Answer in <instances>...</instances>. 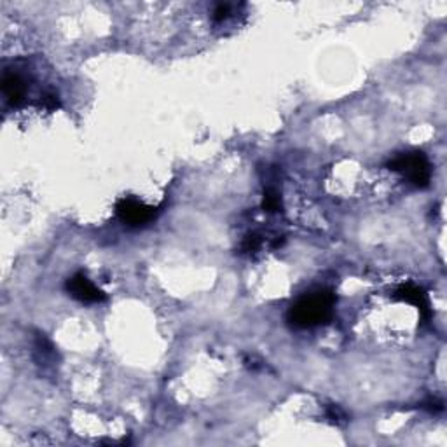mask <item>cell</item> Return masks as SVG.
Listing matches in <instances>:
<instances>
[{"mask_svg": "<svg viewBox=\"0 0 447 447\" xmlns=\"http://www.w3.org/2000/svg\"><path fill=\"white\" fill-rule=\"evenodd\" d=\"M335 293L328 288H318L304 293L288 311V321L295 328H313L328 323L334 316Z\"/></svg>", "mask_w": 447, "mask_h": 447, "instance_id": "6da1fadb", "label": "cell"}, {"mask_svg": "<svg viewBox=\"0 0 447 447\" xmlns=\"http://www.w3.org/2000/svg\"><path fill=\"white\" fill-rule=\"evenodd\" d=\"M388 168L404 175L416 187H428L430 180H432V166H430L428 157L423 152L400 154L388 163Z\"/></svg>", "mask_w": 447, "mask_h": 447, "instance_id": "7a4b0ae2", "label": "cell"}, {"mask_svg": "<svg viewBox=\"0 0 447 447\" xmlns=\"http://www.w3.org/2000/svg\"><path fill=\"white\" fill-rule=\"evenodd\" d=\"M115 213L121 219V222L128 224V226H143V224H149L150 220L156 219V208L154 206L145 205L142 201H136L131 198H122L119 199L117 205H115Z\"/></svg>", "mask_w": 447, "mask_h": 447, "instance_id": "3957f363", "label": "cell"}, {"mask_svg": "<svg viewBox=\"0 0 447 447\" xmlns=\"http://www.w3.org/2000/svg\"><path fill=\"white\" fill-rule=\"evenodd\" d=\"M65 286H66V292H68L73 299L79 300V302L98 304V302H103V300L107 299L105 293L101 292L96 285H93V283L87 279V276L82 274V272H77V274H73L72 278L66 279Z\"/></svg>", "mask_w": 447, "mask_h": 447, "instance_id": "277c9868", "label": "cell"}, {"mask_svg": "<svg viewBox=\"0 0 447 447\" xmlns=\"http://www.w3.org/2000/svg\"><path fill=\"white\" fill-rule=\"evenodd\" d=\"M395 299L405 300V302L414 304V306L419 309V313H421L423 318H428L430 316L428 299H426V293L423 292V290L419 288V286L411 285V283H407V285H402L400 288H398L397 292H395Z\"/></svg>", "mask_w": 447, "mask_h": 447, "instance_id": "5b68a950", "label": "cell"}, {"mask_svg": "<svg viewBox=\"0 0 447 447\" xmlns=\"http://www.w3.org/2000/svg\"><path fill=\"white\" fill-rule=\"evenodd\" d=\"M2 91L6 94L7 101L14 107L21 103L24 100V94H27V86H24V80L21 79L17 73H6L2 79Z\"/></svg>", "mask_w": 447, "mask_h": 447, "instance_id": "8992f818", "label": "cell"}, {"mask_svg": "<svg viewBox=\"0 0 447 447\" xmlns=\"http://www.w3.org/2000/svg\"><path fill=\"white\" fill-rule=\"evenodd\" d=\"M262 208L268 213H276L281 210V199L276 189L268 187L264 191V199H262Z\"/></svg>", "mask_w": 447, "mask_h": 447, "instance_id": "52a82bcc", "label": "cell"}, {"mask_svg": "<svg viewBox=\"0 0 447 447\" xmlns=\"http://www.w3.org/2000/svg\"><path fill=\"white\" fill-rule=\"evenodd\" d=\"M262 244V240L258 234H248L247 237H244L243 244H241V251L243 254H254V251H257L258 248H261Z\"/></svg>", "mask_w": 447, "mask_h": 447, "instance_id": "ba28073f", "label": "cell"}, {"mask_svg": "<svg viewBox=\"0 0 447 447\" xmlns=\"http://www.w3.org/2000/svg\"><path fill=\"white\" fill-rule=\"evenodd\" d=\"M230 14H233V6L230 3H219L213 10V21L215 23H224L226 20H229Z\"/></svg>", "mask_w": 447, "mask_h": 447, "instance_id": "9c48e42d", "label": "cell"}, {"mask_svg": "<svg viewBox=\"0 0 447 447\" xmlns=\"http://www.w3.org/2000/svg\"><path fill=\"white\" fill-rule=\"evenodd\" d=\"M327 416L332 423H335V425H342V423L348 421V418H346V414L342 412V409L337 407V405H330V407L327 409Z\"/></svg>", "mask_w": 447, "mask_h": 447, "instance_id": "30bf717a", "label": "cell"}, {"mask_svg": "<svg viewBox=\"0 0 447 447\" xmlns=\"http://www.w3.org/2000/svg\"><path fill=\"white\" fill-rule=\"evenodd\" d=\"M425 407L428 409V411H442V402L437 400V398H430L425 404Z\"/></svg>", "mask_w": 447, "mask_h": 447, "instance_id": "8fae6325", "label": "cell"}]
</instances>
